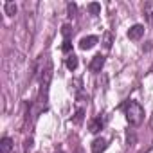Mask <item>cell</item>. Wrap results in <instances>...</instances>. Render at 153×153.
I'll return each mask as SVG.
<instances>
[{
	"instance_id": "11",
	"label": "cell",
	"mask_w": 153,
	"mask_h": 153,
	"mask_svg": "<svg viewBox=\"0 0 153 153\" xmlns=\"http://www.w3.org/2000/svg\"><path fill=\"white\" fill-rule=\"evenodd\" d=\"M87 9H88V13H90V15H99V13H101V6H99L97 2L88 4V6H87Z\"/></svg>"
},
{
	"instance_id": "2",
	"label": "cell",
	"mask_w": 153,
	"mask_h": 153,
	"mask_svg": "<svg viewBox=\"0 0 153 153\" xmlns=\"http://www.w3.org/2000/svg\"><path fill=\"white\" fill-rule=\"evenodd\" d=\"M126 119L131 126H139L144 119V108L137 101H128L126 103Z\"/></svg>"
},
{
	"instance_id": "10",
	"label": "cell",
	"mask_w": 153,
	"mask_h": 153,
	"mask_svg": "<svg viewBox=\"0 0 153 153\" xmlns=\"http://www.w3.org/2000/svg\"><path fill=\"white\" fill-rule=\"evenodd\" d=\"M67 67H68L70 70H76V68H78V56L68 54V56H67Z\"/></svg>"
},
{
	"instance_id": "14",
	"label": "cell",
	"mask_w": 153,
	"mask_h": 153,
	"mask_svg": "<svg viewBox=\"0 0 153 153\" xmlns=\"http://www.w3.org/2000/svg\"><path fill=\"white\" fill-rule=\"evenodd\" d=\"M83 115H85V112L79 108L78 112H76V115H74V123H76V124H81V121H83Z\"/></svg>"
},
{
	"instance_id": "8",
	"label": "cell",
	"mask_w": 153,
	"mask_h": 153,
	"mask_svg": "<svg viewBox=\"0 0 153 153\" xmlns=\"http://www.w3.org/2000/svg\"><path fill=\"white\" fill-rule=\"evenodd\" d=\"M103 119L101 117H96V119H92L90 121V124H88V130L92 131V133H97V131H101V128H103Z\"/></svg>"
},
{
	"instance_id": "1",
	"label": "cell",
	"mask_w": 153,
	"mask_h": 153,
	"mask_svg": "<svg viewBox=\"0 0 153 153\" xmlns=\"http://www.w3.org/2000/svg\"><path fill=\"white\" fill-rule=\"evenodd\" d=\"M52 59L45 54L43 56V59L40 61V68H38V72H40V87H42V94L40 96H47V90H49V85H51V79H52Z\"/></svg>"
},
{
	"instance_id": "17",
	"label": "cell",
	"mask_w": 153,
	"mask_h": 153,
	"mask_svg": "<svg viewBox=\"0 0 153 153\" xmlns=\"http://www.w3.org/2000/svg\"><path fill=\"white\" fill-rule=\"evenodd\" d=\"M68 13H70V16L76 15V4H68Z\"/></svg>"
},
{
	"instance_id": "15",
	"label": "cell",
	"mask_w": 153,
	"mask_h": 153,
	"mask_svg": "<svg viewBox=\"0 0 153 153\" xmlns=\"http://www.w3.org/2000/svg\"><path fill=\"white\" fill-rule=\"evenodd\" d=\"M33 144H34V142H33V139H25V142H24V151H25V153H29V151L33 149Z\"/></svg>"
},
{
	"instance_id": "13",
	"label": "cell",
	"mask_w": 153,
	"mask_h": 153,
	"mask_svg": "<svg viewBox=\"0 0 153 153\" xmlns=\"http://www.w3.org/2000/svg\"><path fill=\"white\" fill-rule=\"evenodd\" d=\"M144 9H146V15H148V18L153 22V2H148V4L144 6Z\"/></svg>"
},
{
	"instance_id": "12",
	"label": "cell",
	"mask_w": 153,
	"mask_h": 153,
	"mask_svg": "<svg viewBox=\"0 0 153 153\" xmlns=\"http://www.w3.org/2000/svg\"><path fill=\"white\" fill-rule=\"evenodd\" d=\"M112 43H114V36H112V33H105V36H103V45H105V49H110Z\"/></svg>"
},
{
	"instance_id": "5",
	"label": "cell",
	"mask_w": 153,
	"mask_h": 153,
	"mask_svg": "<svg viewBox=\"0 0 153 153\" xmlns=\"http://www.w3.org/2000/svg\"><path fill=\"white\" fill-rule=\"evenodd\" d=\"M97 42H99V38H97V36H85V38H81L79 47H81L83 51H88V49H92Z\"/></svg>"
},
{
	"instance_id": "9",
	"label": "cell",
	"mask_w": 153,
	"mask_h": 153,
	"mask_svg": "<svg viewBox=\"0 0 153 153\" xmlns=\"http://www.w3.org/2000/svg\"><path fill=\"white\" fill-rule=\"evenodd\" d=\"M4 11H6L7 16H15L16 15V4L15 2H6L4 4Z\"/></svg>"
},
{
	"instance_id": "20",
	"label": "cell",
	"mask_w": 153,
	"mask_h": 153,
	"mask_svg": "<svg viewBox=\"0 0 153 153\" xmlns=\"http://www.w3.org/2000/svg\"><path fill=\"white\" fill-rule=\"evenodd\" d=\"M79 153H81V151H79Z\"/></svg>"
},
{
	"instance_id": "3",
	"label": "cell",
	"mask_w": 153,
	"mask_h": 153,
	"mask_svg": "<svg viewBox=\"0 0 153 153\" xmlns=\"http://www.w3.org/2000/svg\"><path fill=\"white\" fill-rule=\"evenodd\" d=\"M142 34H144V25H140V24H135V25H131L130 27V31H128V38L130 40H140L142 38Z\"/></svg>"
},
{
	"instance_id": "16",
	"label": "cell",
	"mask_w": 153,
	"mask_h": 153,
	"mask_svg": "<svg viewBox=\"0 0 153 153\" xmlns=\"http://www.w3.org/2000/svg\"><path fill=\"white\" fill-rule=\"evenodd\" d=\"M63 36H65V40H68V36H70V33H72V29H70V25H63Z\"/></svg>"
},
{
	"instance_id": "6",
	"label": "cell",
	"mask_w": 153,
	"mask_h": 153,
	"mask_svg": "<svg viewBox=\"0 0 153 153\" xmlns=\"http://www.w3.org/2000/svg\"><path fill=\"white\" fill-rule=\"evenodd\" d=\"M106 149V140L101 137V139H96L92 142V153H103Z\"/></svg>"
},
{
	"instance_id": "18",
	"label": "cell",
	"mask_w": 153,
	"mask_h": 153,
	"mask_svg": "<svg viewBox=\"0 0 153 153\" xmlns=\"http://www.w3.org/2000/svg\"><path fill=\"white\" fill-rule=\"evenodd\" d=\"M70 49H72V45H70V42H68V40H65V43H63V51H65V52H68Z\"/></svg>"
},
{
	"instance_id": "4",
	"label": "cell",
	"mask_w": 153,
	"mask_h": 153,
	"mask_svg": "<svg viewBox=\"0 0 153 153\" xmlns=\"http://www.w3.org/2000/svg\"><path fill=\"white\" fill-rule=\"evenodd\" d=\"M103 65H105V56L103 54H96L92 58V61H90V70L92 72H99L103 68Z\"/></svg>"
},
{
	"instance_id": "19",
	"label": "cell",
	"mask_w": 153,
	"mask_h": 153,
	"mask_svg": "<svg viewBox=\"0 0 153 153\" xmlns=\"http://www.w3.org/2000/svg\"><path fill=\"white\" fill-rule=\"evenodd\" d=\"M59 153H63V151H59Z\"/></svg>"
},
{
	"instance_id": "7",
	"label": "cell",
	"mask_w": 153,
	"mask_h": 153,
	"mask_svg": "<svg viewBox=\"0 0 153 153\" xmlns=\"http://www.w3.org/2000/svg\"><path fill=\"white\" fill-rule=\"evenodd\" d=\"M11 149H13V140L9 137H4L0 140V153H11Z\"/></svg>"
}]
</instances>
